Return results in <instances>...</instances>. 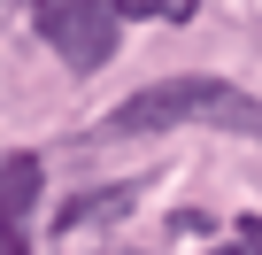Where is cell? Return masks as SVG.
I'll use <instances>...</instances> for the list:
<instances>
[{"mask_svg": "<svg viewBox=\"0 0 262 255\" xmlns=\"http://www.w3.org/2000/svg\"><path fill=\"white\" fill-rule=\"evenodd\" d=\"M170 124H224V132H254L262 108L231 85V77H162V85H139L108 108L100 132L108 140H131V132H170Z\"/></svg>", "mask_w": 262, "mask_h": 255, "instance_id": "6da1fadb", "label": "cell"}, {"mask_svg": "<svg viewBox=\"0 0 262 255\" xmlns=\"http://www.w3.org/2000/svg\"><path fill=\"white\" fill-rule=\"evenodd\" d=\"M31 24H39V39H47L70 70H100V62L116 54V31H123L116 0H39Z\"/></svg>", "mask_w": 262, "mask_h": 255, "instance_id": "7a4b0ae2", "label": "cell"}, {"mask_svg": "<svg viewBox=\"0 0 262 255\" xmlns=\"http://www.w3.org/2000/svg\"><path fill=\"white\" fill-rule=\"evenodd\" d=\"M39 201V155H0V255H31L24 217Z\"/></svg>", "mask_w": 262, "mask_h": 255, "instance_id": "3957f363", "label": "cell"}, {"mask_svg": "<svg viewBox=\"0 0 262 255\" xmlns=\"http://www.w3.org/2000/svg\"><path fill=\"white\" fill-rule=\"evenodd\" d=\"M116 209H131V186H116V193H85V201H70L54 224H62V232H77V224H100V217H116Z\"/></svg>", "mask_w": 262, "mask_h": 255, "instance_id": "277c9868", "label": "cell"}, {"mask_svg": "<svg viewBox=\"0 0 262 255\" xmlns=\"http://www.w3.org/2000/svg\"><path fill=\"white\" fill-rule=\"evenodd\" d=\"M201 0H116V16H193Z\"/></svg>", "mask_w": 262, "mask_h": 255, "instance_id": "5b68a950", "label": "cell"}, {"mask_svg": "<svg viewBox=\"0 0 262 255\" xmlns=\"http://www.w3.org/2000/svg\"><path fill=\"white\" fill-rule=\"evenodd\" d=\"M216 255H262V224H254V217H239V224H231V240H224Z\"/></svg>", "mask_w": 262, "mask_h": 255, "instance_id": "8992f818", "label": "cell"}]
</instances>
